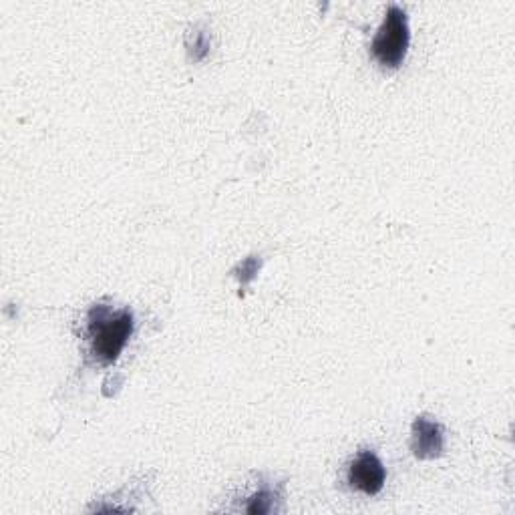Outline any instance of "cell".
<instances>
[{"label": "cell", "mask_w": 515, "mask_h": 515, "mask_svg": "<svg viewBox=\"0 0 515 515\" xmlns=\"http://www.w3.org/2000/svg\"><path fill=\"white\" fill-rule=\"evenodd\" d=\"M133 334L131 310H109L105 306H93L89 312V342L91 355L101 365H111L119 359L129 336Z\"/></svg>", "instance_id": "obj_1"}, {"label": "cell", "mask_w": 515, "mask_h": 515, "mask_svg": "<svg viewBox=\"0 0 515 515\" xmlns=\"http://www.w3.org/2000/svg\"><path fill=\"white\" fill-rule=\"evenodd\" d=\"M409 41H411V33H409V19L407 13L397 7L391 5L387 9L385 21L373 41V55L375 59L389 69H397L409 49Z\"/></svg>", "instance_id": "obj_2"}, {"label": "cell", "mask_w": 515, "mask_h": 515, "mask_svg": "<svg viewBox=\"0 0 515 515\" xmlns=\"http://www.w3.org/2000/svg\"><path fill=\"white\" fill-rule=\"evenodd\" d=\"M385 479V465L373 451H363L349 467L351 485L367 495H377L383 489Z\"/></svg>", "instance_id": "obj_3"}, {"label": "cell", "mask_w": 515, "mask_h": 515, "mask_svg": "<svg viewBox=\"0 0 515 515\" xmlns=\"http://www.w3.org/2000/svg\"><path fill=\"white\" fill-rule=\"evenodd\" d=\"M443 427L427 417H419L413 423L411 449L419 459H435L443 453Z\"/></svg>", "instance_id": "obj_4"}, {"label": "cell", "mask_w": 515, "mask_h": 515, "mask_svg": "<svg viewBox=\"0 0 515 515\" xmlns=\"http://www.w3.org/2000/svg\"><path fill=\"white\" fill-rule=\"evenodd\" d=\"M274 509V497L270 495V493H266V491H262V493H258V495H254L252 499H250V503L246 505V511L248 513H270Z\"/></svg>", "instance_id": "obj_5"}]
</instances>
